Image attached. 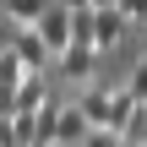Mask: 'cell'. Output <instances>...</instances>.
Segmentation results:
<instances>
[{
    "label": "cell",
    "instance_id": "obj_1",
    "mask_svg": "<svg viewBox=\"0 0 147 147\" xmlns=\"http://www.w3.org/2000/svg\"><path fill=\"white\" fill-rule=\"evenodd\" d=\"M5 49H11L27 71H44V65L55 60V49L44 44V33H38V27H22V22H5Z\"/></svg>",
    "mask_w": 147,
    "mask_h": 147
},
{
    "label": "cell",
    "instance_id": "obj_2",
    "mask_svg": "<svg viewBox=\"0 0 147 147\" xmlns=\"http://www.w3.org/2000/svg\"><path fill=\"white\" fill-rule=\"evenodd\" d=\"M44 104H49V82H44V71H33L16 87V98H5V115H38Z\"/></svg>",
    "mask_w": 147,
    "mask_h": 147
},
{
    "label": "cell",
    "instance_id": "obj_3",
    "mask_svg": "<svg viewBox=\"0 0 147 147\" xmlns=\"http://www.w3.org/2000/svg\"><path fill=\"white\" fill-rule=\"evenodd\" d=\"M38 33H44V44H49V49H55V60H60V55L71 49V5H55V11L38 22Z\"/></svg>",
    "mask_w": 147,
    "mask_h": 147
},
{
    "label": "cell",
    "instance_id": "obj_4",
    "mask_svg": "<svg viewBox=\"0 0 147 147\" xmlns=\"http://www.w3.org/2000/svg\"><path fill=\"white\" fill-rule=\"evenodd\" d=\"M76 104L87 109V120H93V125H104V131H120V104H115V93H82Z\"/></svg>",
    "mask_w": 147,
    "mask_h": 147
},
{
    "label": "cell",
    "instance_id": "obj_5",
    "mask_svg": "<svg viewBox=\"0 0 147 147\" xmlns=\"http://www.w3.org/2000/svg\"><path fill=\"white\" fill-rule=\"evenodd\" d=\"M87 136H93L87 109H82V104H65V115H60V147H82Z\"/></svg>",
    "mask_w": 147,
    "mask_h": 147
},
{
    "label": "cell",
    "instance_id": "obj_6",
    "mask_svg": "<svg viewBox=\"0 0 147 147\" xmlns=\"http://www.w3.org/2000/svg\"><path fill=\"white\" fill-rule=\"evenodd\" d=\"M125 27H131V16H125L120 5H109V11H98V38H93V44H98V55H104V49H115V44L125 38Z\"/></svg>",
    "mask_w": 147,
    "mask_h": 147
},
{
    "label": "cell",
    "instance_id": "obj_7",
    "mask_svg": "<svg viewBox=\"0 0 147 147\" xmlns=\"http://www.w3.org/2000/svg\"><path fill=\"white\" fill-rule=\"evenodd\" d=\"M60 0H5V22H22V27H38Z\"/></svg>",
    "mask_w": 147,
    "mask_h": 147
},
{
    "label": "cell",
    "instance_id": "obj_8",
    "mask_svg": "<svg viewBox=\"0 0 147 147\" xmlns=\"http://www.w3.org/2000/svg\"><path fill=\"white\" fill-rule=\"evenodd\" d=\"M93 60H98V49H87V44H71V49L60 55V71H65L71 82H87V76H93Z\"/></svg>",
    "mask_w": 147,
    "mask_h": 147
},
{
    "label": "cell",
    "instance_id": "obj_9",
    "mask_svg": "<svg viewBox=\"0 0 147 147\" xmlns=\"http://www.w3.org/2000/svg\"><path fill=\"white\" fill-rule=\"evenodd\" d=\"M27 76H33V71H27L11 49H0V104H5V98H16V87H22Z\"/></svg>",
    "mask_w": 147,
    "mask_h": 147
},
{
    "label": "cell",
    "instance_id": "obj_10",
    "mask_svg": "<svg viewBox=\"0 0 147 147\" xmlns=\"http://www.w3.org/2000/svg\"><path fill=\"white\" fill-rule=\"evenodd\" d=\"M125 142H147V104L131 115V125H125Z\"/></svg>",
    "mask_w": 147,
    "mask_h": 147
},
{
    "label": "cell",
    "instance_id": "obj_11",
    "mask_svg": "<svg viewBox=\"0 0 147 147\" xmlns=\"http://www.w3.org/2000/svg\"><path fill=\"white\" fill-rule=\"evenodd\" d=\"M120 142H125L120 131H104V125H93V136H87L82 147H120Z\"/></svg>",
    "mask_w": 147,
    "mask_h": 147
},
{
    "label": "cell",
    "instance_id": "obj_12",
    "mask_svg": "<svg viewBox=\"0 0 147 147\" xmlns=\"http://www.w3.org/2000/svg\"><path fill=\"white\" fill-rule=\"evenodd\" d=\"M125 87H131L136 98H147V55L136 60V71H131V82H125Z\"/></svg>",
    "mask_w": 147,
    "mask_h": 147
},
{
    "label": "cell",
    "instance_id": "obj_13",
    "mask_svg": "<svg viewBox=\"0 0 147 147\" xmlns=\"http://www.w3.org/2000/svg\"><path fill=\"white\" fill-rule=\"evenodd\" d=\"M120 11H125L131 22H147V0H120Z\"/></svg>",
    "mask_w": 147,
    "mask_h": 147
},
{
    "label": "cell",
    "instance_id": "obj_14",
    "mask_svg": "<svg viewBox=\"0 0 147 147\" xmlns=\"http://www.w3.org/2000/svg\"><path fill=\"white\" fill-rule=\"evenodd\" d=\"M60 5H71V11H87V5H93V0H60Z\"/></svg>",
    "mask_w": 147,
    "mask_h": 147
},
{
    "label": "cell",
    "instance_id": "obj_15",
    "mask_svg": "<svg viewBox=\"0 0 147 147\" xmlns=\"http://www.w3.org/2000/svg\"><path fill=\"white\" fill-rule=\"evenodd\" d=\"M120 147H147V142H120Z\"/></svg>",
    "mask_w": 147,
    "mask_h": 147
}]
</instances>
